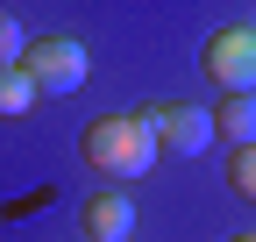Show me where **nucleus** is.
I'll return each mask as SVG.
<instances>
[{
	"label": "nucleus",
	"instance_id": "nucleus-8",
	"mask_svg": "<svg viewBox=\"0 0 256 242\" xmlns=\"http://www.w3.org/2000/svg\"><path fill=\"white\" fill-rule=\"evenodd\" d=\"M228 192L256 206V142H242V150H235V157H228Z\"/></svg>",
	"mask_w": 256,
	"mask_h": 242
},
{
	"label": "nucleus",
	"instance_id": "nucleus-9",
	"mask_svg": "<svg viewBox=\"0 0 256 242\" xmlns=\"http://www.w3.org/2000/svg\"><path fill=\"white\" fill-rule=\"evenodd\" d=\"M22 50H28V36H22V22L0 8V64H22Z\"/></svg>",
	"mask_w": 256,
	"mask_h": 242
},
{
	"label": "nucleus",
	"instance_id": "nucleus-1",
	"mask_svg": "<svg viewBox=\"0 0 256 242\" xmlns=\"http://www.w3.org/2000/svg\"><path fill=\"white\" fill-rule=\"evenodd\" d=\"M78 157L92 178H150L156 171V136H150V121L142 114H100V121H86L78 128Z\"/></svg>",
	"mask_w": 256,
	"mask_h": 242
},
{
	"label": "nucleus",
	"instance_id": "nucleus-6",
	"mask_svg": "<svg viewBox=\"0 0 256 242\" xmlns=\"http://www.w3.org/2000/svg\"><path fill=\"white\" fill-rule=\"evenodd\" d=\"M206 114H214V142H235V150L256 142V93H220Z\"/></svg>",
	"mask_w": 256,
	"mask_h": 242
},
{
	"label": "nucleus",
	"instance_id": "nucleus-3",
	"mask_svg": "<svg viewBox=\"0 0 256 242\" xmlns=\"http://www.w3.org/2000/svg\"><path fill=\"white\" fill-rule=\"evenodd\" d=\"M142 121H150V136H156V157H171V164H192V157H206V150H214V114L192 107V100L142 107Z\"/></svg>",
	"mask_w": 256,
	"mask_h": 242
},
{
	"label": "nucleus",
	"instance_id": "nucleus-2",
	"mask_svg": "<svg viewBox=\"0 0 256 242\" xmlns=\"http://www.w3.org/2000/svg\"><path fill=\"white\" fill-rule=\"evenodd\" d=\"M22 78L36 86V100H72L92 78V57H86L78 36H43V43L22 50Z\"/></svg>",
	"mask_w": 256,
	"mask_h": 242
},
{
	"label": "nucleus",
	"instance_id": "nucleus-11",
	"mask_svg": "<svg viewBox=\"0 0 256 242\" xmlns=\"http://www.w3.org/2000/svg\"><path fill=\"white\" fill-rule=\"evenodd\" d=\"M249 28H256V22H249Z\"/></svg>",
	"mask_w": 256,
	"mask_h": 242
},
{
	"label": "nucleus",
	"instance_id": "nucleus-10",
	"mask_svg": "<svg viewBox=\"0 0 256 242\" xmlns=\"http://www.w3.org/2000/svg\"><path fill=\"white\" fill-rule=\"evenodd\" d=\"M235 242H256V235H235Z\"/></svg>",
	"mask_w": 256,
	"mask_h": 242
},
{
	"label": "nucleus",
	"instance_id": "nucleus-4",
	"mask_svg": "<svg viewBox=\"0 0 256 242\" xmlns=\"http://www.w3.org/2000/svg\"><path fill=\"white\" fill-rule=\"evenodd\" d=\"M200 72L220 86V93H256V28L235 22V28H214L200 43Z\"/></svg>",
	"mask_w": 256,
	"mask_h": 242
},
{
	"label": "nucleus",
	"instance_id": "nucleus-7",
	"mask_svg": "<svg viewBox=\"0 0 256 242\" xmlns=\"http://www.w3.org/2000/svg\"><path fill=\"white\" fill-rule=\"evenodd\" d=\"M36 107V86L22 78V64H0V121H22Z\"/></svg>",
	"mask_w": 256,
	"mask_h": 242
},
{
	"label": "nucleus",
	"instance_id": "nucleus-5",
	"mask_svg": "<svg viewBox=\"0 0 256 242\" xmlns=\"http://www.w3.org/2000/svg\"><path fill=\"white\" fill-rule=\"evenodd\" d=\"M86 235L92 242H128L136 235V200L128 192H92L86 200Z\"/></svg>",
	"mask_w": 256,
	"mask_h": 242
}]
</instances>
